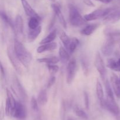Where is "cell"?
<instances>
[{"mask_svg": "<svg viewBox=\"0 0 120 120\" xmlns=\"http://www.w3.org/2000/svg\"><path fill=\"white\" fill-rule=\"evenodd\" d=\"M14 49L15 55L20 62L25 68H28L32 60L31 54L25 48L23 44L17 39L14 41Z\"/></svg>", "mask_w": 120, "mask_h": 120, "instance_id": "obj_1", "label": "cell"}, {"mask_svg": "<svg viewBox=\"0 0 120 120\" xmlns=\"http://www.w3.org/2000/svg\"><path fill=\"white\" fill-rule=\"evenodd\" d=\"M69 21L70 24L75 27H83L87 25V21L81 15L78 9L73 5L69 7Z\"/></svg>", "mask_w": 120, "mask_h": 120, "instance_id": "obj_2", "label": "cell"}, {"mask_svg": "<svg viewBox=\"0 0 120 120\" xmlns=\"http://www.w3.org/2000/svg\"><path fill=\"white\" fill-rule=\"evenodd\" d=\"M7 54L9 59L12 65L14 68H15V71L18 73L19 74H22L23 72V68H25L22 64L20 62L19 60L18 59L17 56L15 55V51H14V46L10 45L8 46L7 48Z\"/></svg>", "mask_w": 120, "mask_h": 120, "instance_id": "obj_3", "label": "cell"}, {"mask_svg": "<svg viewBox=\"0 0 120 120\" xmlns=\"http://www.w3.org/2000/svg\"><path fill=\"white\" fill-rule=\"evenodd\" d=\"M100 104L103 108H105L116 116L120 113V109L119 106L116 102L114 98H111L106 97V99L105 100L104 99V101L100 103Z\"/></svg>", "mask_w": 120, "mask_h": 120, "instance_id": "obj_4", "label": "cell"}, {"mask_svg": "<svg viewBox=\"0 0 120 120\" xmlns=\"http://www.w3.org/2000/svg\"><path fill=\"white\" fill-rule=\"evenodd\" d=\"M114 8H105V9H98L94 11L90 14H86L83 18L87 22L88 21H94V20H98L101 18H104Z\"/></svg>", "mask_w": 120, "mask_h": 120, "instance_id": "obj_5", "label": "cell"}, {"mask_svg": "<svg viewBox=\"0 0 120 120\" xmlns=\"http://www.w3.org/2000/svg\"><path fill=\"white\" fill-rule=\"evenodd\" d=\"M77 71V62L76 59L69 60L66 68V81L68 84H70L73 81Z\"/></svg>", "mask_w": 120, "mask_h": 120, "instance_id": "obj_6", "label": "cell"}, {"mask_svg": "<svg viewBox=\"0 0 120 120\" xmlns=\"http://www.w3.org/2000/svg\"><path fill=\"white\" fill-rule=\"evenodd\" d=\"M13 90L21 101H25L27 100L28 95L25 90L16 76H15L13 80Z\"/></svg>", "mask_w": 120, "mask_h": 120, "instance_id": "obj_7", "label": "cell"}, {"mask_svg": "<svg viewBox=\"0 0 120 120\" xmlns=\"http://www.w3.org/2000/svg\"><path fill=\"white\" fill-rule=\"evenodd\" d=\"M94 65L97 70L99 72L101 78L104 81L106 79L105 76H106L107 70L104 61H103L100 54L98 52L96 54V56H95Z\"/></svg>", "mask_w": 120, "mask_h": 120, "instance_id": "obj_8", "label": "cell"}, {"mask_svg": "<svg viewBox=\"0 0 120 120\" xmlns=\"http://www.w3.org/2000/svg\"><path fill=\"white\" fill-rule=\"evenodd\" d=\"M26 109L24 105L21 102L16 101V105L12 113L11 116L19 120H23L26 117Z\"/></svg>", "mask_w": 120, "mask_h": 120, "instance_id": "obj_9", "label": "cell"}, {"mask_svg": "<svg viewBox=\"0 0 120 120\" xmlns=\"http://www.w3.org/2000/svg\"><path fill=\"white\" fill-rule=\"evenodd\" d=\"M116 39L111 37H107L106 41L101 47L102 53L105 56H110L112 54L114 48Z\"/></svg>", "mask_w": 120, "mask_h": 120, "instance_id": "obj_10", "label": "cell"}, {"mask_svg": "<svg viewBox=\"0 0 120 120\" xmlns=\"http://www.w3.org/2000/svg\"><path fill=\"white\" fill-rule=\"evenodd\" d=\"M110 82L113 92L117 98H120V84L119 78L116 74H112L110 77Z\"/></svg>", "mask_w": 120, "mask_h": 120, "instance_id": "obj_11", "label": "cell"}, {"mask_svg": "<svg viewBox=\"0 0 120 120\" xmlns=\"http://www.w3.org/2000/svg\"><path fill=\"white\" fill-rule=\"evenodd\" d=\"M120 20V9L114 8L107 16L104 18V21L106 23H114Z\"/></svg>", "mask_w": 120, "mask_h": 120, "instance_id": "obj_12", "label": "cell"}, {"mask_svg": "<svg viewBox=\"0 0 120 120\" xmlns=\"http://www.w3.org/2000/svg\"><path fill=\"white\" fill-rule=\"evenodd\" d=\"M14 32L17 36H22L23 34V21L20 15H16L14 22Z\"/></svg>", "mask_w": 120, "mask_h": 120, "instance_id": "obj_13", "label": "cell"}, {"mask_svg": "<svg viewBox=\"0 0 120 120\" xmlns=\"http://www.w3.org/2000/svg\"><path fill=\"white\" fill-rule=\"evenodd\" d=\"M51 7L54 13H55V15L57 17V18L58 19L60 24L64 28H67V22L66 21L65 19H64V16H63V14L62 12V11H61L59 7L56 4H52Z\"/></svg>", "mask_w": 120, "mask_h": 120, "instance_id": "obj_14", "label": "cell"}, {"mask_svg": "<svg viewBox=\"0 0 120 120\" xmlns=\"http://www.w3.org/2000/svg\"><path fill=\"white\" fill-rule=\"evenodd\" d=\"M22 7L25 11L26 15L29 17H38L40 18L39 15L35 12V11L32 8L30 5L26 0H21Z\"/></svg>", "mask_w": 120, "mask_h": 120, "instance_id": "obj_15", "label": "cell"}, {"mask_svg": "<svg viewBox=\"0 0 120 120\" xmlns=\"http://www.w3.org/2000/svg\"><path fill=\"white\" fill-rule=\"evenodd\" d=\"M57 47V43L55 42H50V43L41 45L37 48L36 51H37L38 53H42L46 51H51L56 49Z\"/></svg>", "mask_w": 120, "mask_h": 120, "instance_id": "obj_16", "label": "cell"}, {"mask_svg": "<svg viewBox=\"0 0 120 120\" xmlns=\"http://www.w3.org/2000/svg\"><path fill=\"white\" fill-rule=\"evenodd\" d=\"M42 31V27L39 25L35 29H29L28 34V41L29 42H34L38 38Z\"/></svg>", "mask_w": 120, "mask_h": 120, "instance_id": "obj_17", "label": "cell"}, {"mask_svg": "<svg viewBox=\"0 0 120 120\" xmlns=\"http://www.w3.org/2000/svg\"><path fill=\"white\" fill-rule=\"evenodd\" d=\"M99 26L98 24H91L87 25L81 30L80 33L83 35L89 36L91 35Z\"/></svg>", "mask_w": 120, "mask_h": 120, "instance_id": "obj_18", "label": "cell"}, {"mask_svg": "<svg viewBox=\"0 0 120 120\" xmlns=\"http://www.w3.org/2000/svg\"><path fill=\"white\" fill-rule=\"evenodd\" d=\"M107 67L112 70L120 71V58L116 61L114 58L108 59L107 61Z\"/></svg>", "mask_w": 120, "mask_h": 120, "instance_id": "obj_19", "label": "cell"}, {"mask_svg": "<svg viewBox=\"0 0 120 120\" xmlns=\"http://www.w3.org/2000/svg\"><path fill=\"white\" fill-rule=\"evenodd\" d=\"M59 60L62 63H66L70 60V54L62 46L59 48Z\"/></svg>", "mask_w": 120, "mask_h": 120, "instance_id": "obj_20", "label": "cell"}, {"mask_svg": "<svg viewBox=\"0 0 120 120\" xmlns=\"http://www.w3.org/2000/svg\"><path fill=\"white\" fill-rule=\"evenodd\" d=\"M0 18L5 24L9 26L14 31V23L4 11L0 10Z\"/></svg>", "mask_w": 120, "mask_h": 120, "instance_id": "obj_21", "label": "cell"}, {"mask_svg": "<svg viewBox=\"0 0 120 120\" xmlns=\"http://www.w3.org/2000/svg\"><path fill=\"white\" fill-rule=\"evenodd\" d=\"M79 44V41L76 38H72L70 39V41L69 42L68 47L66 48V49L69 54H72L76 50V48Z\"/></svg>", "mask_w": 120, "mask_h": 120, "instance_id": "obj_22", "label": "cell"}, {"mask_svg": "<svg viewBox=\"0 0 120 120\" xmlns=\"http://www.w3.org/2000/svg\"><path fill=\"white\" fill-rule=\"evenodd\" d=\"M38 62L41 63H45L46 64H56L59 62V58L57 56H51V57L42 58L37 60Z\"/></svg>", "mask_w": 120, "mask_h": 120, "instance_id": "obj_23", "label": "cell"}, {"mask_svg": "<svg viewBox=\"0 0 120 120\" xmlns=\"http://www.w3.org/2000/svg\"><path fill=\"white\" fill-rule=\"evenodd\" d=\"M56 36H57V31L56 29H54L40 42V44L42 45L52 42L56 39Z\"/></svg>", "mask_w": 120, "mask_h": 120, "instance_id": "obj_24", "label": "cell"}, {"mask_svg": "<svg viewBox=\"0 0 120 120\" xmlns=\"http://www.w3.org/2000/svg\"><path fill=\"white\" fill-rule=\"evenodd\" d=\"M37 101L41 105H45L48 102V95L46 90L42 89L39 93Z\"/></svg>", "mask_w": 120, "mask_h": 120, "instance_id": "obj_25", "label": "cell"}, {"mask_svg": "<svg viewBox=\"0 0 120 120\" xmlns=\"http://www.w3.org/2000/svg\"><path fill=\"white\" fill-rule=\"evenodd\" d=\"M96 93H97L98 99L99 100L100 103H101L104 100V91H103V86L99 80H97V83H96Z\"/></svg>", "mask_w": 120, "mask_h": 120, "instance_id": "obj_26", "label": "cell"}, {"mask_svg": "<svg viewBox=\"0 0 120 120\" xmlns=\"http://www.w3.org/2000/svg\"><path fill=\"white\" fill-rule=\"evenodd\" d=\"M6 92H7V100H8V102L9 104V105H10L11 108V115L12 113L13 110H14V108L15 107V105H16V100L14 98V96H13V94H12V92H11V91L9 89H8V88H7L6 89Z\"/></svg>", "mask_w": 120, "mask_h": 120, "instance_id": "obj_27", "label": "cell"}, {"mask_svg": "<svg viewBox=\"0 0 120 120\" xmlns=\"http://www.w3.org/2000/svg\"><path fill=\"white\" fill-rule=\"evenodd\" d=\"M104 34L107 37H111L115 39L120 36V32L119 31L112 29L111 28H106L104 30Z\"/></svg>", "mask_w": 120, "mask_h": 120, "instance_id": "obj_28", "label": "cell"}, {"mask_svg": "<svg viewBox=\"0 0 120 120\" xmlns=\"http://www.w3.org/2000/svg\"><path fill=\"white\" fill-rule=\"evenodd\" d=\"M41 20V17H30L28 21V27L29 29H35L39 27Z\"/></svg>", "mask_w": 120, "mask_h": 120, "instance_id": "obj_29", "label": "cell"}, {"mask_svg": "<svg viewBox=\"0 0 120 120\" xmlns=\"http://www.w3.org/2000/svg\"><path fill=\"white\" fill-rule=\"evenodd\" d=\"M59 38L60 39V40L62 41V43H63V45L64 46L65 48H66L68 47V45H69V42L70 41V39L69 38V36H68L66 34V33L65 32L63 31H61L59 33Z\"/></svg>", "mask_w": 120, "mask_h": 120, "instance_id": "obj_30", "label": "cell"}, {"mask_svg": "<svg viewBox=\"0 0 120 120\" xmlns=\"http://www.w3.org/2000/svg\"><path fill=\"white\" fill-rule=\"evenodd\" d=\"M74 111L76 115L82 119H85V120L88 118V116L86 112H84V111H83L82 108H79V107H75L74 108Z\"/></svg>", "mask_w": 120, "mask_h": 120, "instance_id": "obj_31", "label": "cell"}, {"mask_svg": "<svg viewBox=\"0 0 120 120\" xmlns=\"http://www.w3.org/2000/svg\"><path fill=\"white\" fill-rule=\"evenodd\" d=\"M47 68L49 71V74L52 75L56 74L59 69V66L56 64H47Z\"/></svg>", "mask_w": 120, "mask_h": 120, "instance_id": "obj_32", "label": "cell"}, {"mask_svg": "<svg viewBox=\"0 0 120 120\" xmlns=\"http://www.w3.org/2000/svg\"><path fill=\"white\" fill-rule=\"evenodd\" d=\"M30 105H31V107L33 109V110L35 111H38L39 109L38 108V102L37 100L35 98L34 96H33L31 98V101H30Z\"/></svg>", "mask_w": 120, "mask_h": 120, "instance_id": "obj_33", "label": "cell"}, {"mask_svg": "<svg viewBox=\"0 0 120 120\" xmlns=\"http://www.w3.org/2000/svg\"><path fill=\"white\" fill-rule=\"evenodd\" d=\"M55 82H56V77H55V76H53V75H52V76L49 78V81H48V84H47V88H51V87L55 83Z\"/></svg>", "mask_w": 120, "mask_h": 120, "instance_id": "obj_34", "label": "cell"}, {"mask_svg": "<svg viewBox=\"0 0 120 120\" xmlns=\"http://www.w3.org/2000/svg\"><path fill=\"white\" fill-rule=\"evenodd\" d=\"M84 104L86 109H89V94L86 91L84 92Z\"/></svg>", "mask_w": 120, "mask_h": 120, "instance_id": "obj_35", "label": "cell"}, {"mask_svg": "<svg viewBox=\"0 0 120 120\" xmlns=\"http://www.w3.org/2000/svg\"><path fill=\"white\" fill-rule=\"evenodd\" d=\"M82 68H83V71L84 72V74L85 75H87L89 72V67H88L86 61H82Z\"/></svg>", "mask_w": 120, "mask_h": 120, "instance_id": "obj_36", "label": "cell"}, {"mask_svg": "<svg viewBox=\"0 0 120 120\" xmlns=\"http://www.w3.org/2000/svg\"><path fill=\"white\" fill-rule=\"evenodd\" d=\"M5 114V108L4 107L3 104H1V108H0V120H2L4 118Z\"/></svg>", "mask_w": 120, "mask_h": 120, "instance_id": "obj_37", "label": "cell"}, {"mask_svg": "<svg viewBox=\"0 0 120 120\" xmlns=\"http://www.w3.org/2000/svg\"><path fill=\"white\" fill-rule=\"evenodd\" d=\"M83 2H84L86 5L89 6V7H95V5L94 4V3L91 1V0H83Z\"/></svg>", "mask_w": 120, "mask_h": 120, "instance_id": "obj_38", "label": "cell"}, {"mask_svg": "<svg viewBox=\"0 0 120 120\" xmlns=\"http://www.w3.org/2000/svg\"><path fill=\"white\" fill-rule=\"evenodd\" d=\"M0 72H1L2 76H4V75H5L4 68V67H3V65H2V62H1V61H0Z\"/></svg>", "mask_w": 120, "mask_h": 120, "instance_id": "obj_39", "label": "cell"}, {"mask_svg": "<svg viewBox=\"0 0 120 120\" xmlns=\"http://www.w3.org/2000/svg\"><path fill=\"white\" fill-rule=\"evenodd\" d=\"M116 116H117V120H120V112L118 115H116Z\"/></svg>", "mask_w": 120, "mask_h": 120, "instance_id": "obj_40", "label": "cell"}, {"mask_svg": "<svg viewBox=\"0 0 120 120\" xmlns=\"http://www.w3.org/2000/svg\"><path fill=\"white\" fill-rule=\"evenodd\" d=\"M68 120H74L73 118H70L68 119Z\"/></svg>", "mask_w": 120, "mask_h": 120, "instance_id": "obj_41", "label": "cell"}, {"mask_svg": "<svg viewBox=\"0 0 120 120\" xmlns=\"http://www.w3.org/2000/svg\"><path fill=\"white\" fill-rule=\"evenodd\" d=\"M95 1H100V0H95Z\"/></svg>", "mask_w": 120, "mask_h": 120, "instance_id": "obj_42", "label": "cell"}, {"mask_svg": "<svg viewBox=\"0 0 120 120\" xmlns=\"http://www.w3.org/2000/svg\"><path fill=\"white\" fill-rule=\"evenodd\" d=\"M119 81H120V78H119Z\"/></svg>", "mask_w": 120, "mask_h": 120, "instance_id": "obj_43", "label": "cell"}, {"mask_svg": "<svg viewBox=\"0 0 120 120\" xmlns=\"http://www.w3.org/2000/svg\"></svg>", "mask_w": 120, "mask_h": 120, "instance_id": "obj_44", "label": "cell"}]
</instances>
